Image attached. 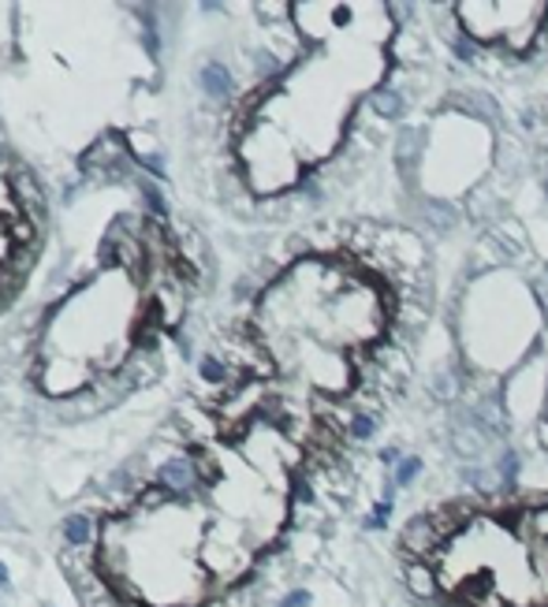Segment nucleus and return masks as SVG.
<instances>
[{
  "instance_id": "nucleus-2",
  "label": "nucleus",
  "mask_w": 548,
  "mask_h": 607,
  "mask_svg": "<svg viewBox=\"0 0 548 607\" xmlns=\"http://www.w3.org/2000/svg\"><path fill=\"white\" fill-rule=\"evenodd\" d=\"M377 473L183 380L60 522L78 607H269L366 503Z\"/></svg>"
},
{
  "instance_id": "nucleus-8",
  "label": "nucleus",
  "mask_w": 548,
  "mask_h": 607,
  "mask_svg": "<svg viewBox=\"0 0 548 607\" xmlns=\"http://www.w3.org/2000/svg\"><path fill=\"white\" fill-rule=\"evenodd\" d=\"M529 444H534V451L548 462V359L541 369V388H537L534 414H529Z\"/></svg>"
},
{
  "instance_id": "nucleus-4",
  "label": "nucleus",
  "mask_w": 548,
  "mask_h": 607,
  "mask_svg": "<svg viewBox=\"0 0 548 607\" xmlns=\"http://www.w3.org/2000/svg\"><path fill=\"white\" fill-rule=\"evenodd\" d=\"M146 180L149 168H112L78 186L83 224L57 220L38 283L0 325V417L12 436L75 433L187 377L224 257L172 186Z\"/></svg>"
},
{
  "instance_id": "nucleus-9",
  "label": "nucleus",
  "mask_w": 548,
  "mask_h": 607,
  "mask_svg": "<svg viewBox=\"0 0 548 607\" xmlns=\"http://www.w3.org/2000/svg\"><path fill=\"white\" fill-rule=\"evenodd\" d=\"M8 436H12V433H8V425H4V417H0V448H4V440H8Z\"/></svg>"
},
{
  "instance_id": "nucleus-3",
  "label": "nucleus",
  "mask_w": 548,
  "mask_h": 607,
  "mask_svg": "<svg viewBox=\"0 0 548 607\" xmlns=\"http://www.w3.org/2000/svg\"><path fill=\"white\" fill-rule=\"evenodd\" d=\"M440 306L437 239L392 209L246 239L183 380L377 473L422 396Z\"/></svg>"
},
{
  "instance_id": "nucleus-7",
  "label": "nucleus",
  "mask_w": 548,
  "mask_h": 607,
  "mask_svg": "<svg viewBox=\"0 0 548 607\" xmlns=\"http://www.w3.org/2000/svg\"><path fill=\"white\" fill-rule=\"evenodd\" d=\"M515 146L519 165H523V172L534 180L548 205V94L515 120Z\"/></svg>"
},
{
  "instance_id": "nucleus-6",
  "label": "nucleus",
  "mask_w": 548,
  "mask_h": 607,
  "mask_svg": "<svg viewBox=\"0 0 548 607\" xmlns=\"http://www.w3.org/2000/svg\"><path fill=\"white\" fill-rule=\"evenodd\" d=\"M52 180L23 149L0 138V325L34 291L57 243Z\"/></svg>"
},
{
  "instance_id": "nucleus-1",
  "label": "nucleus",
  "mask_w": 548,
  "mask_h": 607,
  "mask_svg": "<svg viewBox=\"0 0 548 607\" xmlns=\"http://www.w3.org/2000/svg\"><path fill=\"white\" fill-rule=\"evenodd\" d=\"M452 86L426 4L206 8L168 57V186L239 239L388 213L400 157Z\"/></svg>"
},
{
  "instance_id": "nucleus-5",
  "label": "nucleus",
  "mask_w": 548,
  "mask_h": 607,
  "mask_svg": "<svg viewBox=\"0 0 548 607\" xmlns=\"http://www.w3.org/2000/svg\"><path fill=\"white\" fill-rule=\"evenodd\" d=\"M459 86L515 120L548 94V4H426Z\"/></svg>"
}]
</instances>
